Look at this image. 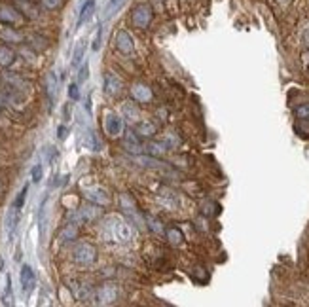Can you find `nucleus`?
<instances>
[{"mask_svg":"<svg viewBox=\"0 0 309 307\" xmlns=\"http://www.w3.org/2000/svg\"><path fill=\"white\" fill-rule=\"evenodd\" d=\"M40 2L46 10H57V8H61V4H63V0H40Z\"/></svg>","mask_w":309,"mask_h":307,"instance_id":"nucleus-25","label":"nucleus"},{"mask_svg":"<svg viewBox=\"0 0 309 307\" xmlns=\"http://www.w3.org/2000/svg\"><path fill=\"white\" fill-rule=\"evenodd\" d=\"M15 61V54L6 46H0V67H10Z\"/></svg>","mask_w":309,"mask_h":307,"instance_id":"nucleus-18","label":"nucleus"},{"mask_svg":"<svg viewBox=\"0 0 309 307\" xmlns=\"http://www.w3.org/2000/svg\"><path fill=\"white\" fill-rule=\"evenodd\" d=\"M101 216V205H88V207H82L76 214H72V220L76 224H88V222L95 220Z\"/></svg>","mask_w":309,"mask_h":307,"instance_id":"nucleus-4","label":"nucleus"},{"mask_svg":"<svg viewBox=\"0 0 309 307\" xmlns=\"http://www.w3.org/2000/svg\"><path fill=\"white\" fill-rule=\"evenodd\" d=\"M4 269V262H2V258H0V271Z\"/></svg>","mask_w":309,"mask_h":307,"instance_id":"nucleus-34","label":"nucleus"},{"mask_svg":"<svg viewBox=\"0 0 309 307\" xmlns=\"http://www.w3.org/2000/svg\"><path fill=\"white\" fill-rule=\"evenodd\" d=\"M152 17H154V12H152L150 4H139L131 12V23L137 29H146L152 23Z\"/></svg>","mask_w":309,"mask_h":307,"instance_id":"nucleus-3","label":"nucleus"},{"mask_svg":"<svg viewBox=\"0 0 309 307\" xmlns=\"http://www.w3.org/2000/svg\"><path fill=\"white\" fill-rule=\"evenodd\" d=\"M121 2H123V0H110V2H108V6H107V12H105V15H112L114 14V10H118V8H120V4Z\"/></svg>","mask_w":309,"mask_h":307,"instance_id":"nucleus-26","label":"nucleus"},{"mask_svg":"<svg viewBox=\"0 0 309 307\" xmlns=\"http://www.w3.org/2000/svg\"><path fill=\"white\" fill-rule=\"evenodd\" d=\"M135 133L141 135V137H146V139H150V137H154L156 127L152 125L150 121H141V123H137V125H135Z\"/></svg>","mask_w":309,"mask_h":307,"instance_id":"nucleus-16","label":"nucleus"},{"mask_svg":"<svg viewBox=\"0 0 309 307\" xmlns=\"http://www.w3.org/2000/svg\"><path fill=\"white\" fill-rule=\"evenodd\" d=\"M88 76H89V67H88V61H86V65H82L80 68V74H78V82H86L88 80Z\"/></svg>","mask_w":309,"mask_h":307,"instance_id":"nucleus-31","label":"nucleus"},{"mask_svg":"<svg viewBox=\"0 0 309 307\" xmlns=\"http://www.w3.org/2000/svg\"><path fill=\"white\" fill-rule=\"evenodd\" d=\"M0 38L4 42H15V44H19V42H23V34L17 33V31L12 27H0Z\"/></svg>","mask_w":309,"mask_h":307,"instance_id":"nucleus-14","label":"nucleus"},{"mask_svg":"<svg viewBox=\"0 0 309 307\" xmlns=\"http://www.w3.org/2000/svg\"><path fill=\"white\" fill-rule=\"evenodd\" d=\"M102 234L108 241H114V243H120V245H125L133 239V234H131V226L127 222L120 218V216H110L105 224H102Z\"/></svg>","mask_w":309,"mask_h":307,"instance_id":"nucleus-1","label":"nucleus"},{"mask_svg":"<svg viewBox=\"0 0 309 307\" xmlns=\"http://www.w3.org/2000/svg\"><path fill=\"white\" fill-rule=\"evenodd\" d=\"M116 287H110V285H107V287L101 288V292H99V300L102 301V303H110V301L116 300Z\"/></svg>","mask_w":309,"mask_h":307,"instance_id":"nucleus-19","label":"nucleus"},{"mask_svg":"<svg viewBox=\"0 0 309 307\" xmlns=\"http://www.w3.org/2000/svg\"><path fill=\"white\" fill-rule=\"evenodd\" d=\"M0 21H2V23H10V25H15V23H21L23 17H21V14L14 6L0 4Z\"/></svg>","mask_w":309,"mask_h":307,"instance_id":"nucleus-8","label":"nucleus"},{"mask_svg":"<svg viewBox=\"0 0 309 307\" xmlns=\"http://www.w3.org/2000/svg\"><path fill=\"white\" fill-rule=\"evenodd\" d=\"M105 91H107L108 95H118L121 91V82L116 74L112 72L105 74Z\"/></svg>","mask_w":309,"mask_h":307,"instance_id":"nucleus-9","label":"nucleus"},{"mask_svg":"<svg viewBox=\"0 0 309 307\" xmlns=\"http://www.w3.org/2000/svg\"><path fill=\"white\" fill-rule=\"evenodd\" d=\"M74 260L82 264V266H89L97 260V248L91 245V243H78L72 250Z\"/></svg>","mask_w":309,"mask_h":307,"instance_id":"nucleus-2","label":"nucleus"},{"mask_svg":"<svg viewBox=\"0 0 309 307\" xmlns=\"http://www.w3.org/2000/svg\"><path fill=\"white\" fill-rule=\"evenodd\" d=\"M42 181V165H34L33 167V182Z\"/></svg>","mask_w":309,"mask_h":307,"instance_id":"nucleus-32","label":"nucleus"},{"mask_svg":"<svg viewBox=\"0 0 309 307\" xmlns=\"http://www.w3.org/2000/svg\"><path fill=\"white\" fill-rule=\"evenodd\" d=\"M86 195H88L91 201H95L97 205H107L108 201H110V197L107 195V192L101 190V188H97V190H86Z\"/></svg>","mask_w":309,"mask_h":307,"instance_id":"nucleus-15","label":"nucleus"},{"mask_svg":"<svg viewBox=\"0 0 309 307\" xmlns=\"http://www.w3.org/2000/svg\"><path fill=\"white\" fill-rule=\"evenodd\" d=\"M296 116L302 118V120H307L309 118V105H302V107L296 108Z\"/></svg>","mask_w":309,"mask_h":307,"instance_id":"nucleus-28","label":"nucleus"},{"mask_svg":"<svg viewBox=\"0 0 309 307\" xmlns=\"http://www.w3.org/2000/svg\"><path fill=\"white\" fill-rule=\"evenodd\" d=\"M27 192H29V186L21 188L19 195H17V197H15V201H14V207L23 209V205H25V199H27Z\"/></svg>","mask_w":309,"mask_h":307,"instance_id":"nucleus-24","label":"nucleus"},{"mask_svg":"<svg viewBox=\"0 0 309 307\" xmlns=\"http://www.w3.org/2000/svg\"><path fill=\"white\" fill-rule=\"evenodd\" d=\"M105 129L110 137H118L123 131V120H121L120 114L116 112H108L107 118H105Z\"/></svg>","mask_w":309,"mask_h":307,"instance_id":"nucleus-5","label":"nucleus"},{"mask_svg":"<svg viewBox=\"0 0 309 307\" xmlns=\"http://www.w3.org/2000/svg\"><path fill=\"white\" fill-rule=\"evenodd\" d=\"M101 40H102V27L99 25V29H97V34H95V40H93V52H99V47H101Z\"/></svg>","mask_w":309,"mask_h":307,"instance_id":"nucleus-29","label":"nucleus"},{"mask_svg":"<svg viewBox=\"0 0 309 307\" xmlns=\"http://www.w3.org/2000/svg\"><path fill=\"white\" fill-rule=\"evenodd\" d=\"M82 142H84V148H88L91 152H99V150H101V142H99L93 129H86V131H84Z\"/></svg>","mask_w":309,"mask_h":307,"instance_id":"nucleus-10","label":"nucleus"},{"mask_svg":"<svg viewBox=\"0 0 309 307\" xmlns=\"http://www.w3.org/2000/svg\"><path fill=\"white\" fill-rule=\"evenodd\" d=\"M74 237H76V227H74V226H67V229L61 234V239H63V241L74 239Z\"/></svg>","mask_w":309,"mask_h":307,"instance_id":"nucleus-27","label":"nucleus"},{"mask_svg":"<svg viewBox=\"0 0 309 307\" xmlns=\"http://www.w3.org/2000/svg\"><path fill=\"white\" fill-rule=\"evenodd\" d=\"M95 12V0H86V4L82 6L80 10V15H78V23H76V27H82L84 23H88L89 17L93 15Z\"/></svg>","mask_w":309,"mask_h":307,"instance_id":"nucleus-13","label":"nucleus"},{"mask_svg":"<svg viewBox=\"0 0 309 307\" xmlns=\"http://www.w3.org/2000/svg\"><path fill=\"white\" fill-rule=\"evenodd\" d=\"M68 97L72 100H78L80 99V91H78V84H70L68 86Z\"/></svg>","mask_w":309,"mask_h":307,"instance_id":"nucleus-30","label":"nucleus"},{"mask_svg":"<svg viewBox=\"0 0 309 307\" xmlns=\"http://www.w3.org/2000/svg\"><path fill=\"white\" fill-rule=\"evenodd\" d=\"M131 97H133V100H137V103H146V100L152 99V91H150L148 86L137 84V86H133V89H131Z\"/></svg>","mask_w":309,"mask_h":307,"instance_id":"nucleus-12","label":"nucleus"},{"mask_svg":"<svg viewBox=\"0 0 309 307\" xmlns=\"http://www.w3.org/2000/svg\"><path fill=\"white\" fill-rule=\"evenodd\" d=\"M123 144H125V148H127L129 152H139V148H141V144H139V140H137V135H135V133L125 135Z\"/></svg>","mask_w":309,"mask_h":307,"instance_id":"nucleus-20","label":"nucleus"},{"mask_svg":"<svg viewBox=\"0 0 309 307\" xmlns=\"http://www.w3.org/2000/svg\"><path fill=\"white\" fill-rule=\"evenodd\" d=\"M114 44H116V49L118 52H121V54H131L133 52V36L127 33V31H118L116 33V40H114Z\"/></svg>","mask_w":309,"mask_h":307,"instance_id":"nucleus-7","label":"nucleus"},{"mask_svg":"<svg viewBox=\"0 0 309 307\" xmlns=\"http://www.w3.org/2000/svg\"><path fill=\"white\" fill-rule=\"evenodd\" d=\"M21 280V288H23V294H31L33 292L34 285H36V275H34L33 267L31 266H23L19 273Z\"/></svg>","mask_w":309,"mask_h":307,"instance_id":"nucleus-6","label":"nucleus"},{"mask_svg":"<svg viewBox=\"0 0 309 307\" xmlns=\"http://www.w3.org/2000/svg\"><path fill=\"white\" fill-rule=\"evenodd\" d=\"M167 239L173 243V245H181L182 243V232L181 229H176V227H171V229H167Z\"/></svg>","mask_w":309,"mask_h":307,"instance_id":"nucleus-23","label":"nucleus"},{"mask_svg":"<svg viewBox=\"0 0 309 307\" xmlns=\"http://www.w3.org/2000/svg\"><path fill=\"white\" fill-rule=\"evenodd\" d=\"M19 214H21V209L14 207V205H12L10 211L6 213V232L10 237H12L15 232V226H17V222H19Z\"/></svg>","mask_w":309,"mask_h":307,"instance_id":"nucleus-11","label":"nucleus"},{"mask_svg":"<svg viewBox=\"0 0 309 307\" xmlns=\"http://www.w3.org/2000/svg\"><path fill=\"white\" fill-rule=\"evenodd\" d=\"M47 95H49V100H54L55 95H57V76H55V72L47 74Z\"/></svg>","mask_w":309,"mask_h":307,"instance_id":"nucleus-21","label":"nucleus"},{"mask_svg":"<svg viewBox=\"0 0 309 307\" xmlns=\"http://www.w3.org/2000/svg\"><path fill=\"white\" fill-rule=\"evenodd\" d=\"M14 294H12V280L10 277L6 279V288H4V294H2V303H6V305H12L14 303Z\"/></svg>","mask_w":309,"mask_h":307,"instance_id":"nucleus-22","label":"nucleus"},{"mask_svg":"<svg viewBox=\"0 0 309 307\" xmlns=\"http://www.w3.org/2000/svg\"><path fill=\"white\" fill-rule=\"evenodd\" d=\"M84 54H86V40H80L76 44V49H74V55H72V68H78L80 67L82 59H84Z\"/></svg>","mask_w":309,"mask_h":307,"instance_id":"nucleus-17","label":"nucleus"},{"mask_svg":"<svg viewBox=\"0 0 309 307\" xmlns=\"http://www.w3.org/2000/svg\"><path fill=\"white\" fill-rule=\"evenodd\" d=\"M57 137H59V139H65V137H67V127L61 125V127H59V133H57Z\"/></svg>","mask_w":309,"mask_h":307,"instance_id":"nucleus-33","label":"nucleus"}]
</instances>
